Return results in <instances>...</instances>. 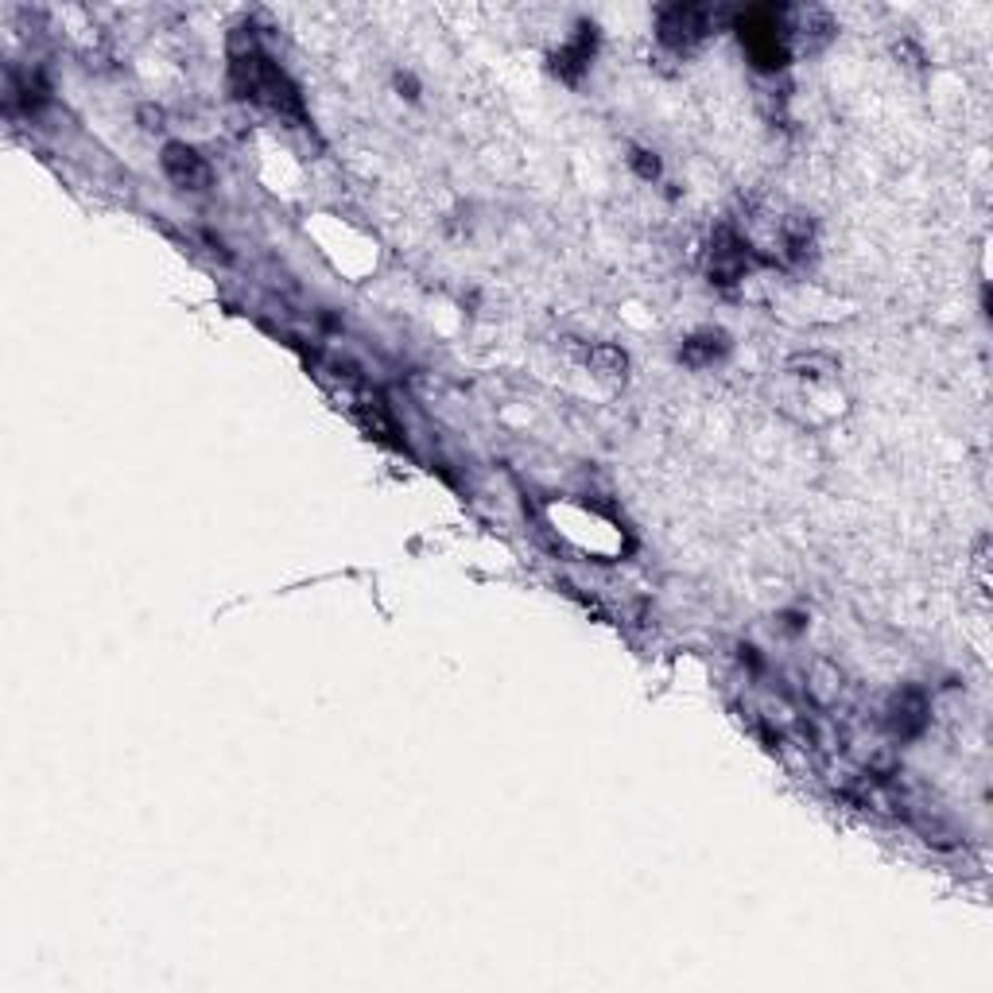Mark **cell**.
I'll return each mask as SVG.
<instances>
[{
    "instance_id": "obj_1",
    "label": "cell",
    "mask_w": 993,
    "mask_h": 993,
    "mask_svg": "<svg viewBox=\"0 0 993 993\" xmlns=\"http://www.w3.org/2000/svg\"><path fill=\"white\" fill-rule=\"evenodd\" d=\"M230 70H233V86H238L241 98L260 101V106H268L280 117H303V98H299V90L291 86V78L283 74L272 59H264L257 47H249V51H233Z\"/></svg>"
},
{
    "instance_id": "obj_2",
    "label": "cell",
    "mask_w": 993,
    "mask_h": 993,
    "mask_svg": "<svg viewBox=\"0 0 993 993\" xmlns=\"http://www.w3.org/2000/svg\"><path fill=\"white\" fill-rule=\"evenodd\" d=\"M714 12L706 4H668L656 16V39L668 51H691L711 36Z\"/></svg>"
},
{
    "instance_id": "obj_3",
    "label": "cell",
    "mask_w": 993,
    "mask_h": 993,
    "mask_svg": "<svg viewBox=\"0 0 993 993\" xmlns=\"http://www.w3.org/2000/svg\"><path fill=\"white\" fill-rule=\"evenodd\" d=\"M788 31L780 28L776 8H753L742 16V43L756 67H784L788 59Z\"/></svg>"
},
{
    "instance_id": "obj_4",
    "label": "cell",
    "mask_w": 993,
    "mask_h": 993,
    "mask_svg": "<svg viewBox=\"0 0 993 993\" xmlns=\"http://www.w3.org/2000/svg\"><path fill=\"white\" fill-rule=\"evenodd\" d=\"M160 163H163V175H168L175 187H183V191H207V187L214 183V171H210L207 156H202L199 148L183 144V140L163 144Z\"/></svg>"
},
{
    "instance_id": "obj_5",
    "label": "cell",
    "mask_w": 993,
    "mask_h": 993,
    "mask_svg": "<svg viewBox=\"0 0 993 993\" xmlns=\"http://www.w3.org/2000/svg\"><path fill=\"white\" fill-rule=\"evenodd\" d=\"M749 245L742 238H738L734 230H719L711 241V257H706V272H711L714 283H722V288H730V283H738L742 275L749 272Z\"/></svg>"
},
{
    "instance_id": "obj_6",
    "label": "cell",
    "mask_w": 993,
    "mask_h": 993,
    "mask_svg": "<svg viewBox=\"0 0 993 993\" xmlns=\"http://www.w3.org/2000/svg\"><path fill=\"white\" fill-rule=\"evenodd\" d=\"M927 714H932V706H927V695L920 688H904L896 691L893 699H889L885 706V726L893 730L896 738H920L927 730Z\"/></svg>"
},
{
    "instance_id": "obj_7",
    "label": "cell",
    "mask_w": 993,
    "mask_h": 993,
    "mask_svg": "<svg viewBox=\"0 0 993 993\" xmlns=\"http://www.w3.org/2000/svg\"><path fill=\"white\" fill-rule=\"evenodd\" d=\"M730 353V338H726V330H714V327H706V330H695V334L688 338V342H683V350H680V361L683 365H691V369H711L714 361H722Z\"/></svg>"
},
{
    "instance_id": "obj_8",
    "label": "cell",
    "mask_w": 993,
    "mask_h": 993,
    "mask_svg": "<svg viewBox=\"0 0 993 993\" xmlns=\"http://www.w3.org/2000/svg\"><path fill=\"white\" fill-rule=\"evenodd\" d=\"M590 59H594V28L582 23L579 36L566 39V43L555 51V74H563L566 82H574V78L590 67Z\"/></svg>"
},
{
    "instance_id": "obj_9",
    "label": "cell",
    "mask_w": 993,
    "mask_h": 993,
    "mask_svg": "<svg viewBox=\"0 0 993 993\" xmlns=\"http://www.w3.org/2000/svg\"><path fill=\"white\" fill-rule=\"evenodd\" d=\"M582 361H586L590 373L610 377V381L625 377V369H629L625 350H618V345H610V342H594V345H586V350H582Z\"/></svg>"
},
{
    "instance_id": "obj_10",
    "label": "cell",
    "mask_w": 993,
    "mask_h": 993,
    "mask_svg": "<svg viewBox=\"0 0 993 993\" xmlns=\"http://www.w3.org/2000/svg\"><path fill=\"white\" fill-rule=\"evenodd\" d=\"M780 245H784L788 260L808 257L811 245H815V225H811V218H803V214L784 218V225H780Z\"/></svg>"
},
{
    "instance_id": "obj_11",
    "label": "cell",
    "mask_w": 993,
    "mask_h": 993,
    "mask_svg": "<svg viewBox=\"0 0 993 993\" xmlns=\"http://www.w3.org/2000/svg\"><path fill=\"white\" fill-rule=\"evenodd\" d=\"M788 373L808 377V381H819V377L839 373V365H834V358H826V353H800V358L788 361Z\"/></svg>"
},
{
    "instance_id": "obj_12",
    "label": "cell",
    "mask_w": 993,
    "mask_h": 993,
    "mask_svg": "<svg viewBox=\"0 0 993 993\" xmlns=\"http://www.w3.org/2000/svg\"><path fill=\"white\" fill-rule=\"evenodd\" d=\"M629 163H633V171L641 179H656L660 175V160L652 152H644V148H633V156H629Z\"/></svg>"
},
{
    "instance_id": "obj_13",
    "label": "cell",
    "mask_w": 993,
    "mask_h": 993,
    "mask_svg": "<svg viewBox=\"0 0 993 993\" xmlns=\"http://www.w3.org/2000/svg\"><path fill=\"white\" fill-rule=\"evenodd\" d=\"M140 117H144V121H148L144 129H160V121H163L160 109H144V113H140Z\"/></svg>"
}]
</instances>
